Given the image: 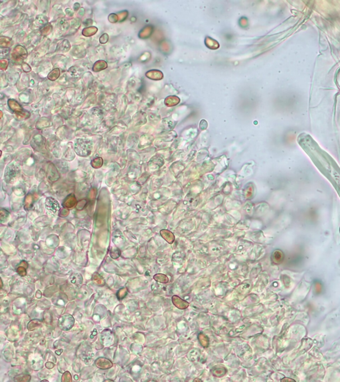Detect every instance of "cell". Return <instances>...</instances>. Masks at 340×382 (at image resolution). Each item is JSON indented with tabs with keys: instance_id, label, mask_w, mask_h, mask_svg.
<instances>
[{
	"instance_id": "277c9868",
	"label": "cell",
	"mask_w": 340,
	"mask_h": 382,
	"mask_svg": "<svg viewBox=\"0 0 340 382\" xmlns=\"http://www.w3.org/2000/svg\"><path fill=\"white\" fill-rule=\"evenodd\" d=\"M12 58L13 60L16 61H21L26 58L27 56V52L26 49L21 46H17L13 49L12 52Z\"/></svg>"
},
{
	"instance_id": "4316f807",
	"label": "cell",
	"mask_w": 340,
	"mask_h": 382,
	"mask_svg": "<svg viewBox=\"0 0 340 382\" xmlns=\"http://www.w3.org/2000/svg\"><path fill=\"white\" fill-rule=\"evenodd\" d=\"M51 29H52V27L51 25L50 24L46 25H45V27H43V28L42 29V30H41L42 33L45 34V35L49 34L50 32L51 31Z\"/></svg>"
},
{
	"instance_id": "44dd1931",
	"label": "cell",
	"mask_w": 340,
	"mask_h": 382,
	"mask_svg": "<svg viewBox=\"0 0 340 382\" xmlns=\"http://www.w3.org/2000/svg\"><path fill=\"white\" fill-rule=\"evenodd\" d=\"M31 376L29 375H24V376H17L15 378H14V380L16 381H19V382H22V381H29L31 380Z\"/></svg>"
},
{
	"instance_id": "484cf974",
	"label": "cell",
	"mask_w": 340,
	"mask_h": 382,
	"mask_svg": "<svg viewBox=\"0 0 340 382\" xmlns=\"http://www.w3.org/2000/svg\"><path fill=\"white\" fill-rule=\"evenodd\" d=\"M120 255V252L118 249H116L115 250H112L110 252V256L113 259H117L119 258Z\"/></svg>"
},
{
	"instance_id": "ac0fdd59",
	"label": "cell",
	"mask_w": 340,
	"mask_h": 382,
	"mask_svg": "<svg viewBox=\"0 0 340 382\" xmlns=\"http://www.w3.org/2000/svg\"><path fill=\"white\" fill-rule=\"evenodd\" d=\"M60 74V71L59 69H55V70H52L48 75V78L51 80H55L59 78Z\"/></svg>"
},
{
	"instance_id": "30bf717a",
	"label": "cell",
	"mask_w": 340,
	"mask_h": 382,
	"mask_svg": "<svg viewBox=\"0 0 340 382\" xmlns=\"http://www.w3.org/2000/svg\"><path fill=\"white\" fill-rule=\"evenodd\" d=\"M106 68H107V63L104 60H98L95 63L92 69L94 72H98V71L105 69Z\"/></svg>"
},
{
	"instance_id": "52a82bcc",
	"label": "cell",
	"mask_w": 340,
	"mask_h": 382,
	"mask_svg": "<svg viewBox=\"0 0 340 382\" xmlns=\"http://www.w3.org/2000/svg\"><path fill=\"white\" fill-rule=\"evenodd\" d=\"M8 105L9 106L10 109L15 112L18 116H21V117L26 116V114L23 112L22 107H21L16 101L13 100H9L8 101Z\"/></svg>"
},
{
	"instance_id": "8fae6325",
	"label": "cell",
	"mask_w": 340,
	"mask_h": 382,
	"mask_svg": "<svg viewBox=\"0 0 340 382\" xmlns=\"http://www.w3.org/2000/svg\"><path fill=\"white\" fill-rule=\"evenodd\" d=\"M153 279L161 283H167L169 282V279L166 275L162 273H157L153 276Z\"/></svg>"
},
{
	"instance_id": "5bb4252c",
	"label": "cell",
	"mask_w": 340,
	"mask_h": 382,
	"mask_svg": "<svg viewBox=\"0 0 340 382\" xmlns=\"http://www.w3.org/2000/svg\"><path fill=\"white\" fill-rule=\"evenodd\" d=\"M103 163L104 161L102 157H97L91 161V165L94 169H99L103 165Z\"/></svg>"
},
{
	"instance_id": "d590c367",
	"label": "cell",
	"mask_w": 340,
	"mask_h": 382,
	"mask_svg": "<svg viewBox=\"0 0 340 382\" xmlns=\"http://www.w3.org/2000/svg\"><path fill=\"white\" fill-rule=\"evenodd\" d=\"M0 282H1V287H3V282H2V279H1V281H0Z\"/></svg>"
},
{
	"instance_id": "836d02e7",
	"label": "cell",
	"mask_w": 340,
	"mask_h": 382,
	"mask_svg": "<svg viewBox=\"0 0 340 382\" xmlns=\"http://www.w3.org/2000/svg\"><path fill=\"white\" fill-rule=\"evenodd\" d=\"M41 292H40V291H37V293H36V297L37 298H41Z\"/></svg>"
},
{
	"instance_id": "1f68e13d",
	"label": "cell",
	"mask_w": 340,
	"mask_h": 382,
	"mask_svg": "<svg viewBox=\"0 0 340 382\" xmlns=\"http://www.w3.org/2000/svg\"><path fill=\"white\" fill-rule=\"evenodd\" d=\"M8 61L7 60H5V63H3V62L1 60V69L2 70L5 69L7 66H8Z\"/></svg>"
},
{
	"instance_id": "e575fe53",
	"label": "cell",
	"mask_w": 340,
	"mask_h": 382,
	"mask_svg": "<svg viewBox=\"0 0 340 382\" xmlns=\"http://www.w3.org/2000/svg\"><path fill=\"white\" fill-rule=\"evenodd\" d=\"M193 381H202V380H200V379H195V380H193Z\"/></svg>"
},
{
	"instance_id": "5b68a950",
	"label": "cell",
	"mask_w": 340,
	"mask_h": 382,
	"mask_svg": "<svg viewBox=\"0 0 340 382\" xmlns=\"http://www.w3.org/2000/svg\"><path fill=\"white\" fill-rule=\"evenodd\" d=\"M96 366L101 370H108L113 366L112 362L105 358H98L95 361Z\"/></svg>"
},
{
	"instance_id": "ba28073f",
	"label": "cell",
	"mask_w": 340,
	"mask_h": 382,
	"mask_svg": "<svg viewBox=\"0 0 340 382\" xmlns=\"http://www.w3.org/2000/svg\"><path fill=\"white\" fill-rule=\"evenodd\" d=\"M77 203L78 202L74 194H70L69 196H67L66 198L64 200L63 206L66 209H71L74 208V207H76Z\"/></svg>"
},
{
	"instance_id": "f1b7e54d",
	"label": "cell",
	"mask_w": 340,
	"mask_h": 382,
	"mask_svg": "<svg viewBox=\"0 0 340 382\" xmlns=\"http://www.w3.org/2000/svg\"><path fill=\"white\" fill-rule=\"evenodd\" d=\"M108 35L106 33L103 34L101 37V38H100V42H101V43L102 44L106 43V42L108 41Z\"/></svg>"
},
{
	"instance_id": "e0dca14e",
	"label": "cell",
	"mask_w": 340,
	"mask_h": 382,
	"mask_svg": "<svg viewBox=\"0 0 340 382\" xmlns=\"http://www.w3.org/2000/svg\"><path fill=\"white\" fill-rule=\"evenodd\" d=\"M40 326H41L40 321L38 320H31V322H29V323L28 324L27 328H28L29 330L31 331V330H35L37 328H39Z\"/></svg>"
},
{
	"instance_id": "3957f363",
	"label": "cell",
	"mask_w": 340,
	"mask_h": 382,
	"mask_svg": "<svg viewBox=\"0 0 340 382\" xmlns=\"http://www.w3.org/2000/svg\"><path fill=\"white\" fill-rule=\"evenodd\" d=\"M45 206L46 210L52 215H56L60 209L59 203L56 199L53 197H48L46 198Z\"/></svg>"
},
{
	"instance_id": "8d00e7d4",
	"label": "cell",
	"mask_w": 340,
	"mask_h": 382,
	"mask_svg": "<svg viewBox=\"0 0 340 382\" xmlns=\"http://www.w3.org/2000/svg\"><path fill=\"white\" fill-rule=\"evenodd\" d=\"M105 381H112V380H106Z\"/></svg>"
},
{
	"instance_id": "d4e9b609",
	"label": "cell",
	"mask_w": 340,
	"mask_h": 382,
	"mask_svg": "<svg viewBox=\"0 0 340 382\" xmlns=\"http://www.w3.org/2000/svg\"><path fill=\"white\" fill-rule=\"evenodd\" d=\"M87 201H86L85 199H83V200H81V201H80L79 202H78L76 207H77V210H81L84 209V208L86 206V205H87Z\"/></svg>"
},
{
	"instance_id": "6da1fadb",
	"label": "cell",
	"mask_w": 340,
	"mask_h": 382,
	"mask_svg": "<svg viewBox=\"0 0 340 382\" xmlns=\"http://www.w3.org/2000/svg\"><path fill=\"white\" fill-rule=\"evenodd\" d=\"M93 142L88 139H77L74 142V151L78 155L83 157L89 156L92 151Z\"/></svg>"
},
{
	"instance_id": "2e32d148",
	"label": "cell",
	"mask_w": 340,
	"mask_h": 382,
	"mask_svg": "<svg viewBox=\"0 0 340 382\" xmlns=\"http://www.w3.org/2000/svg\"><path fill=\"white\" fill-rule=\"evenodd\" d=\"M92 279H93V281H94V283L96 284H97L98 285H101V286H102V285H104L105 284V279H104L103 277L98 273H95L94 276H93Z\"/></svg>"
},
{
	"instance_id": "7c38bea8",
	"label": "cell",
	"mask_w": 340,
	"mask_h": 382,
	"mask_svg": "<svg viewBox=\"0 0 340 382\" xmlns=\"http://www.w3.org/2000/svg\"><path fill=\"white\" fill-rule=\"evenodd\" d=\"M24 204L25 209L27 210L31 209L32 208V206H33V196L30 194H27L26 198H25Z\"/></svg>"
},
{
	"instance_id": "f546056e",
	"label": "cell",
	"mask_w": 340,
	"mask_h": 382,
	"mask_svg": "<svg viewBox=\"0 0 340 382\" xmlns=\"http://www.w3.org/2000/svg\"><path fill=\"white\" fill-rule=\"evenodd\" d=\"M96 190L95 188H92V190L89 192V195L88 197L90 198V200H94L96 198Z\"/></svg>"
},
{
	"instance_id": "4dcf8cb0",
	"label": "cell",
	"mask_w": 340,
	"mask_h": 382,
	"mask_svg": "<svg viewBox=\"0 0 340 382\" xmlns=\"http://www.w3.org/2000/svg\"><path fill=\"white\" fill-rule=\"evenodd\" d=\"M45 366H46V368H48V369H52V368H53V367H54L55 365H54V364H53L52 362H46V363H45Z\"/></svg>"
},
{
	"instance_id": "8992f818",
	"label": "cell",
	"mask_w": 340,
	"mask_h": 382,
	"mask_svg": "<svg viewBox=\"0 0 340 382\" xmlns=\"http://www.w3.org/2000/svg\"><path fill=\"white\" fill-rule=\"evenodd\" d=\"M171 301H172L173 304L175 305V306H176L179 309H186L189 306V303L188 302L181 299V297L177 295H173L172 298H171Z\"/></svg>"
},
{
	"instance_id": "9c48e42d",
	"label": "cell",
	"mask_w": 340,
	"mask_h": 382,
	"mask_svg": "<svg viewBox=\"0 0 340 382\" xmlns=\"http://www.w3.org/2000/svg\"><path fill=\"white\" fill-rule=\"evenodd\" d=\"M160 233H161V235H162V236L165 239L167 242H169L170 244H172V243L174 242V240H175L174 235L172 233L170 232V231L162 230Z\"/></svg>"
},
{
	"instance_id": "603a6c76",
	"label": "cell",
	"mask_w": 340,
	"mask_h": 382,
	"mask_svg": "<svg viewBox=\"0 0 340 382\" xmlns=\"http://www.w3.org/2000/svg\"><path fill=\"white\" fill-rule=\"evenodd\" d=\"M17 273H18L20 276L21 277H25L27 276V271H26V268L22 267V266H19L16 269Z\"/></svg>"
},
{
	"instance_id": "9a60e30c",
	"label": "cell",
	"mask_w": 340,
	"mask_h": 382,
	"mask_svg": "<svg viewBox=\"0 0 340 382\" xmlns=\"http://www.w3.org/2000/svg\"><path fill=\"white\" fill-rule=\"evenodd\" d=\"M199 341L200 342V344H201V346L204 348H207L209 346V338H207V336L206 335L203 334H200L199 335Z\"/></svg>"
},
{
	"instance_id": "7a4b0ae2",
	"label": "cell",
	"mask_w": 340,
	"mask_h": 382,
	"mask_svg": "<svg viewBox=\"0 0 340 382\" xmlns=\"http://www.w3.org/2000/svg\"><path fill=\"white\" fill-rule=\"evenodd\" d=\"M20 169L19 166L15 163H12L6 167L4 173V178L7 183L12 184L15 183L19 177Z\"/></svg>"
},
{
	"instance_id": "ffe728a7",
	"label": "cell",
	"mask_w": 340,
	"mask_h": 382,
	"mask_svg": "<svg viewBox=\"0 0 340 382\" xmlns=\"http://www.w3.org/2000/svg\"><path fill=\"white\" fill-rule=\"evenodd\" d=\"M127 293H128V291H127L126 288H122V289H120L117 292L116 296H117L118 299L119 300H121V299H122L125 297H126Z\"/></svg>"
},
{
	"instance_id": "83f0119b",
	"label": "cell",
	"mask_w": 340,
	"mask_h": 382,
	"mask_svg": "<svg viewBox=\"0 0 340 382\" xmlns=\"http://www.w3.org/2000/svg\"><path fill=\"white\" fill-rule=\"evenodd\" d=\"M108 19L111 23H116V21H118V15L114 13L110 14V15H109Z\"/></svg>"
},
{
	"instance_id": "cb8c5ba5",
	"label": "cell",
	"mask_w": 340,
	"mask_h": 382,
	"mask_svg": "<svg viewBox=\"0 0 340 382\" xmlns=\"http://www.w3.org/2000/svg\"><path fill=\"white\" fill-rule=\"evenodd\" d=\"M59 25H60V28L62 29V30L64 31H66L67 29L69 28V23H68L67 21L64 19L60 21Z\"/></svg>"
},
{
	"instance_id": "d6a6232c",
	"label": "cell",
	"mask_w": 340,
	"mask_h": 382,
	"mask_svg": "<svg viewBox=\"0 0 340 382\" xmlns=\"http://www.w3.org/2000/svg\"><path fill=\"white\" fill-rule=\"evenodd\" d=\"M19 266H22V267H25V268L27 269V267H28V263H27V262L24 261V260H23V261H22V262H21L20 263V264H19Z\"/></svg>"
},
{
	"instance_id": "4fadbf2b",
	"label": "cell",
	"mask_w": 340,
	"mask_h": 382,
	"mask_svg": "<svg viewBox=\"0 0 340 382\" xmlns=\"http://www.w3.org/2000/svg\"><path fill=\"white\" fill-rule=\"evenodd\" d=\"M97 31L98 29L95 27H88L87 28H85L83 31V35L86 37L92 36V35H94L97 32Z\"/></svg>"
},
{
	"instance_id": "7402d4cb",
	"label": "cell",
	"mask_w": 340,
	"mask_h": 382,
	"mask_svg": "<svg viewBox=\"0 0 340 382\" xmlns=\"http://www.w3.org/2000/svg\"><path fill=\"white\" fill-rule=\"evenodd\" d=\"M61 381L63 382H71L72 381V376H71V374L69 372H64L63 374V376L61 378Z\"/></svg>"
},
{
	"instance_id": "d6986e66",
	"label": "cell",
	"mask_w": 340,
	"mask_h": 382,
	"mask_svg": "<svg viewBox=\"0 0 340 382\" xmlns=\"http://www.w3.org/2000/svg\"><path fill=\"white\" fill-rule=\"evenodd\" d=\"M9 216V213L8 210L3 208L1 209V211H0V218H1L2 222H3L4 221H6L7 219L8 218Z\"/></svg>"
}]
</instances>
